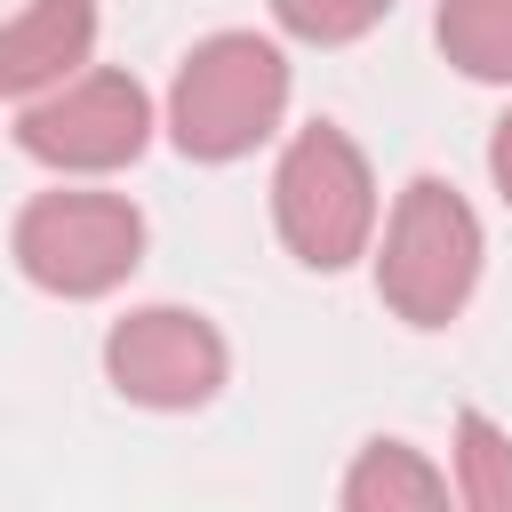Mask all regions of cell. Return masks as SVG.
Instances as JSON below:
<instances>
[{
  "instance_id": "cell-1",
  "label": "cell",
  "mask_w": 512,
  "mask_h": 512,
  "mask_svg": "<svg viewBox=\"0 0 512 512\" xmlns=\"http://www.w3.org/2000/svg\"><path fill=\"white\" fill-rule=\"evenodd\" d=\"M480 216L448 176H408V192L384 216V248H376V296L392 304V320L408 328H448L472 288H480Z\"/></svg>"
},
{
  "instance_id": "cell-11",
  "label": "cell",
  "mask_w": 512,
  "mask_h": 512,
  "mask_svg": "<svg viewBox=\"0 0 512 512\" xmlns=\"http://www.w3.org/2000/svg\"><path fill=\"white\" fill-rule=\"evenodd\" d=\"M384 8H392V0H272L280 32H296V40H312V48H344V40L376 32Z\"/></svg>"
},
{
  "instance_id": "cell-10",
  "label": "cell",
  "mask_w": 512,
  "mask_h": 512,
  "mask_svg": "<svg viewBox=\"0 0 512 512\" xmlns=\"http://www.w3.org/2000/svg\"><path fill=\"white\" fill-rule=\"evenodd\" d=\"M456 496L472 512H512V440L480 408L456 416Z\"/></svg>"
},
{
  "instance_id": "cell-2",
  "label": "cell",
  "mask_w": 512,
  "mask_h": 512,
  "mask_svg": "<svg viewBox=\"0 0 512 512\" xmlns=\"http://www.w3.org/2000/svg\"><path fill=\"white\" fill-rule=\"evenodd\" d=\"M288 112V56L264 32H208L168 80V136L184 160H240Z\"/></svg>"
},
{
  "instance_id": "cell-5",
  "label": "cell",
  "mask_w": 512,
  "mask_h": 512,
  "mask_svg": "<svg viewBox=\"0 0 512 512\" xmlns=\"http://www.w3.org/2000/svg\"><path fill=\"white\" fill-rule=\"evenodd\" d=\"M16 144L56 176H112L152 144V96L128 72H72L24 104Z\"/></svg>"
},
{
  "instance_id": "cell-6",
  "label": "cell",
  "mask_w": 512,
  "mask_h": 512,
  "mask_svg": "<svg viewBox=\"0 0 512 512\" xmlns=\"http://www.w3.org/2000/svg\"><path fill=\"white\" fill-rule=\"evenodd\" d=\"M224 368H232V352H224L216 320H200L184 304H144L128 320H112V336H104V376L136 408H168V416L208 408L224 392Z\"/></svg>"
},
{
  "instance_id": "cell-7",
  "label": "cell",
  "mask_w": 512,
  "mask_h": 512,
  "mask_svg": "<svg viewBox=\"0 0 512 512\" xmlns=\"http://www.w3.org/2000/svg\"><path fill=\"white\" fill-rule=\"evenodd\" d=\"M96 48V0H24L0 16V96H48L56 80L88 72Z\"/></svg>"
},
{
  "instance_id": "cell-12",
  "label": "cell",
  "mask_w": 512,
  "mask_h": 512,
  "mask_svg": "<svg viewBox=\"0 0 512 512\" xmlns=\"http://www.w3.org/2000/svg\"><path fill=\"white\" fill-rule=\"evenodd\" d=\"M488 176H496V192H504V208H512V112H504L496 136H488Z\"/></svg>"
},
{
  "instance_id": "cell-9",
  "label": "cell",
  "mask_w": 512,
  "mask_h": 512,
  "mask_svg": "<svg viewBox=\"0 0 512 512\" xmlns=\"http://www.w3.org/2000/svg\"><path fill=\"white\" fill-rule=\"evenodd\" d=\"M432 40L464 80L512 88V0H440Z\"/></svg>"
},
{
  "instance_id": "cell-3",
  "label": "cell",
  "mask_w": 512,
  "mask_h": 512,
  "mask_svg": "<svg viewBox=\"0 0 512 512\" xmlns=\"http://www.w3.org/2000/svg\"><path fill=\"white\" fill-rule=\"evenodd\" d=\"M272 224L288 240L296 264L312 272H344L352 256H368L376 240V176L360 160V144L336 120H312L288 136L280 168H272Z\"/></svg>"
},
{
  "instance_id": "cell-8",
  "label": "cell",
  "mask_w": 512,
  "mask_h": 512,
  "mask_svg": "<svg viewBox=\"0 0 512 512\" xmlns=\"http://www.w3.org/2000/svg\"><path fill=\"white\" fill-rule=\"evenodd\" d=\"M448 504V480L408 440H368L344 472V512H432Z\"/></svg>"
},
{
  "instance_id": "cell-4",
  "label": "cell",
  "mask_w": 512,
  "mask_h": 512,
  "mask_svg": "<svg viewBox=\"0 0 512 512\" xmlns=\"http://www.w3.org/2000/svg\"><path fill=\"white\" fill-rule=\"evenodd\" d=\"M8 256L48 296H112L144 264V216L120 192H32L16 208Z\"/></svg>"
}]
</instances>
